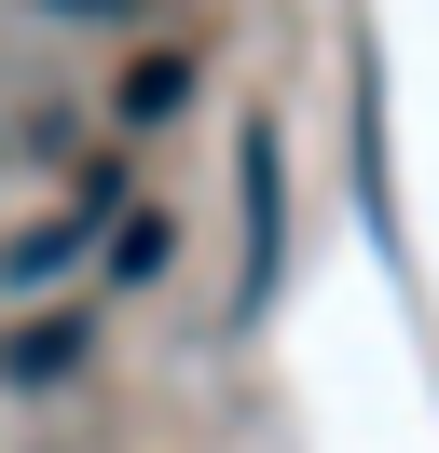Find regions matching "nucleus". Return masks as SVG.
Masks as SVG:
<instances>
[{"instance_id":"obj_3","label":"nucleus","mask_w":439,"mask_h":453,"mask_svg":"<svg viewBox=\"0 0 439 453\" xmlns=\"http://www.w3.org/2000/svg\"><path fill=\"white\" fill-rule=\"evenodd\" d=\"M179 96H192V69H179V56H137V69H124V111H110V138H151Z\"/></svg>"},{"instance_id":"obj_2","label":"nucleus","mask_w":439,"mask_h":453,"mask_svg":"<svg viewBox=\"0 0 439 453\" xmlns=\"http://www.w3.org/2000/svg\"><path fill=\"white\" fill-rule=\"evenodd\" d=\"M110 343V316L96 303H55V316H14L0 330V398H55V385H82V357Z\"/></svg>"},{"instance_id":"obj_1","label":"nucleus","mask_w":439,"mask_h":453,"mask_svg":"<svg viewBox=\"0 0 439 453\" xmlns=\"http://www.w3.org/2000/svg\"><path fill=\"white\" fill-rule=\"evenodd\" d=\"M234 316H274L289 288V138L274 124H234Z\"/></svg>"},{"instance_id":"obj_4","label":"nucleus","mask_w":439,"mask_h":453,"mask_svg":"<svg viewBox=\"0 0 439 453\" xmlns=\"http://www.w3.org/2000/svg\"><path fill=\"white\" fill-rule=\"evenodd\" d=\"M55 28H110V14H124V0H42Z\"/></svg>"}]
</instances>
